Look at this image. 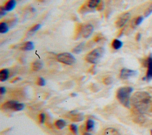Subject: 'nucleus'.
<instances>
[{
    "label": "nucleus",
    "mask_w": 152,
    "mask_h": 135,
    "mask_svg": "<svg viewBox=\"0 0 152 135\" xmlns=\"http://www.w3.org/2000/svg\"><path fill=\"white\" fill-rule=\"evenodd\" d=\"M122 45H123L122 42L117 39H114L112 43V46L113 48L116 50H118V49H119L120 48H121Z\"/></svg>",
    "instance_id": "obj_15"
},
{
    "label": "nucleus",
    "mask_w": 152,
    "mask_h": 135,
    "mask_svg": "<svg viewBox=\"0 0 152 135\" xmlns=\"http://www.w3.org/2000/svg\"><path fill=\"white\" fill-rule=\"evenodd\" d=\"M94 121L91 119H88L86 122V130L90 131L93 130L94 127Z\"/></svg>",
    "instance_id": "obj_18"
},
{
    "label": "nucleus",
    "mask_w": 152,
    "mask_h": 135,
    "mask_svg": "<svg viewBox=\"0 0 152 135\" xmlns=\"http://www.w3.org/2000/svg\"><path fill=\"white\" fill-rule=\"evenodd\" d=\"M57 59L59 62L69 65L74 64L76 61L75 58L71 54L68 52L59 54L57 56Z\"/></svg>",
    "instance_id": "obj_4"
},
{
    "label": "nucleus",
    "mask_w": 152,
    "mask_h": 135,
    "mask_svg": "<svg viewBox=\"0 0 152 135\" xmlns=\"http://www.w3.org/2000/svg\"><path fill=\"white\" fill-rule=\"evenodd\" d=\"M17 102V101H8L5 102L4 104H3V105L2 106V108L5 109H12L14 108V106Z\"/></svg>",
    "instance_id": "obj_14"
},
{
    "label": "nucleus",
    "mask_w": 152,
    "mask_h": 135,
    "mask_svg": "<svg viewBox=\"0 0 152 135\" xmlns=\"http://www.w3.org/2000/svg\"><path fill=\"white\" fill-rule=\"evenodd\" d=\"M151 135H152V130H151Z\"/></svg>",
    "instance_id": "obj_37"
},
{
    "label": "nucleus",
    "mask_w": 152,
    "mask_h": 135,
    "mask_svg": "<svg viewBox=\"0 0 152 135\" xmlns=\"http://www.w3.org/2000/svg\"><path fill=\"white\" fill-rule=\"evenodd\" d=\"M144 17L142 16H139L137 18H136L134 21V24L135 26H137L140 25L143 21Z\"/></svg>",
    "instance_id": "obj_23"
},
{
    "label": "nucleus",
    "mask_w": 152,
    "mask_h": 135,
    "mask_svg": "<svg viewBox=\"0 0 152 135\" xmlns=\"http://www.w3.org/2000/svg\"><path fill=\"white\" fill-rule=\"evenodd\" d=\"M16 4L17 2L15 0H9L6 3V4L4 7L7 11H11L14 9V8L15 7Z\"/></svg>",
    "instance_id": "obj_9"
},
{
    "label": "nucleus",
    "mask_w": 152,
    "mask_h": 135,
    "mask_svg": "<svg viewBox=\"0 0 152 135\" xmlns=\"http://www.w3.org/2000/svg\"><path fill=\"white\" fill-rule=\"evenodd\" d=\"M146 64L147 66V71L146 76L144 78V80H147L148 81L152 79V55H150L146 61Z\"/></svg>",
    "instance_id": "obj_8"
},
{
    "label": "nucleus",
    "mask_w": 152,
    "mask_h": 135,
    "mask_svg": "<svg viewBox=\"0 0 152 135\" xmlns=\"http://www.w3.org/2000/svg\"><path fill=\"white\" fill-rule=\"evenodd\" d=\"M131 101L134 106L142 114L147 112L151 107V96L146 92H135L132 96Z\"/></svg>",
    "instance_id": "obj_1"
},
{
    "label": "nucleus",
    "mask_w": 152,
    "mask_h": 135,
    "mask_svg": "<svg viewBox=\"0 0 152 135\" xmlns=\"http://www.w3.org/2000/svg\"><path fill=\"white\" fill-rule=\"evenodd\" d=\"M94 31V27L91 24H87L83 26L81 29V33L83 37L88 38Z\"/></svg>",
    "instance_id": "obj_6"
},
{
    "label": "nucleus",
    "mask_w": 152,
    "mask_h": 135,
    "mask_svg": "<svg viewBox=\"0 0 152 135\" xmlns=\"http://www.w3.org/2000/svg\"><path fill=\"white\" fill-rule=\"evenodd\" d=\"M141 34L140 33H138L137 34V36H136V40L137 41H139L140 40V39H141Z\"/></svg>",
    "instance_id": "obj_33"
},
{
    "label": "nucleus",
    "mask_w": 152,
    "mask_h": 135,
    "mask_svg": "<svg viewBox=\"0 0 152 135\" xmlns=\"http://www.w3.org/2000/svg\"><path fill=\"white\" fill-rule=\"evenodd\" d=\"M102 39V37H101V36L99 35V36L96 37V38L94 39V40H95L96 42H99V41H100Z\"/></svg>",
    "instance_id": "obj_32"
},
{
    "label": "nucleus",
    "mask_w": 152,
    "mask_h": 135,
    "mask_svg": "<svg viewBox=\"0 0 152 135\" xmlns=\"http://www.w3.org/2000/svg\"><path fill=\"white\" fill-rule=\"evenodd\" d=\"M137 74V71L126 68H124L121 71L120 77L122 79L125 80V79H128L129 78H130L131 77L135 76Z\"/></svg>",
    "instance_id": "obj_7"
},
{
    "label": "nucleus",
    "mask_w": 152,
    "mask_h": 135,
    "mask_svg": "<svg viewBox=\"0 0 152 135\" xmlns=\"http://www.w3.org/2000/svg\"><path fill=\"white\" fill-rule=\"evenodd\" d=\"M39 121L40 123H43L45 121V118H46V115L44 113H41L39 114Z\"/></svg>",
    "instance_id": "obj_29"
},
{
    "label": "nucleus",
    "mask_w": 152,
    "mask_h": 135,
    "mask_svg": "<svg viewBox=\"0 0 152 135\" xmlns=\"http://www.w3.org/2000/svg\"><path fill=\"white\" fill-rule=\"evenodd\" d=\"M74 118L72 119L74 121H81L84 119V117L82 114H77L76 115H74Z\"/></svg>",
    "instance_id": "obj_22"
},
{
    "label": "nucleus",
    "mask_w": 152,
    "mask_h": 135,
    "mask_svg": "<svg viewBox=\"0 0 152 135\" xmlns=\"http://www.w3.org/2000/svg\"><path fill=\"white\" fill-rule=\"evenodd\" d=\"M10 30L8 25L5 22H1L0 24V33L1 34L7 33Z\"/></svg>",
    "instance_id": "obj_16"
},
{
    "label": "nucleus",
    "mask_w": 152,
    "mask_h": 135,
    "mask_svg": "<svg viewBox=\"0 0 152 135\" xmlns=\"http://www.w3.org/2000/svg\"><path fill=\"white\" fill-rule=\"evenodd\" d=\"M84 47V43L83 42V43H80L79 45H78L77 46H76L72 50V52L75 54H78L80 53H81Z\"/></svg>",
    "instance_id": "obj_19"
},
{
    "label": "nucleus",
    "mask_w": 152,
    "mask_h": 135,
    "mask_svg": "<svg viewBox=\"0 0 152 135\" xmlns=\"http://www.w3.org/2000/svg\"><path fill=\"white\" fill-rule=\"evenodd\" d=\"M37 84L40 86H44L46 84V81L44 78L40 77L37 79Z\"/></svg>",
    "instance_id": "obj_24"
},
{
    "label": "nucleus",
    "mask_w": 152,
    "mask_h": 135,
    "mask_svg": "<svg viewBox=\"0 0 152 135\" xmlns=\"http://www.w3.org/2000/svg\"><path fill=\"white\" fill-rule=\"evenodd\" d=\"M133 91V88L129 86L120 87L116 92L118 100L126 108L130 107V96Z\"/></svg>",
    "instance_id": "obj_2"
},
{
    "label": "nucleus",
    "mask_w": 152,
    "mask_h": 135,
    "mask_svg": "<svg viewBox=\"0 0 152 135\" xmlns=\"http://www.w3.org/2000/svg\"><path fill=\"white\" fill-rule=\"evenodd\" d=\"M100 0H89L88 2V6L91 8H96L100 4Z\"/></svg>",
    "instance_id": "obj_20"
},
{
    "label": "nucleus",
    "mask_w": 152,
    "mask_h": 135,
    "mask_svg": "<svg viewBox=\"0 0 152 135\" xmlns=\"http://www.w3.org/2000/svg\"><path fill=\"white\" fill-rule=\"evenodd\" d=\"M20 78H18H18H16V79H15V80H14V81H12V83H13V82H15V81H17V80H20Z\"/></svg>",
    "instance_id": "obj_36"
},
{
    "label": "nucleus",
    "mask_w": 152,
    "mask_h": 135,
    "mask_svg": "<svg viewBox=\"0 0 152 135\" xmlns=\"http://www.w3.org/2000/svg\"><path fill=\"white\" fill-rule=\"evenodd\" d=\"M7 14V11L5 10L4 7H1L0 8V17H2Z\"/></svg>",
    "instance_id": "obj_30"
},
{
    "label": "nucleus",
    "mask_w": 152,
    "mask_h": 135,
    "mask_svg": "<svg viewBox=\"0 0 152 135\" xmlns=\"http://www.w3.org/2000/svg\"><path fill=\"white\" fill-rule=\"evenodd\" d=\"M43 62L40 60H36L32 64V70L35 71H39L43 67Z\"/></svg>",
    "instance_id": "obj_11"
},
{
    "label": "nucleus",
    "mask_w": 152,
    "mask_h": 135,
    "mask_svg": "<svg viewBox=\"0 0 152 135\" xmlns=\"http://www.w3.org/2000/svg\"><path fill=\"white\" fill-rule=\"evenodd\" d=\"M105 50L103 47H98L89 52L86 56L87 62L96 64L98 63L104 54Z\"/></svg>",
    "instance_id": "obj_3"
},
{
    "label": "nucleus",
    "mask_w": 152,
    "mask_h": 135,
    "mask_svg": "<svg viewBox=\"0 0 152 135\" xmlns=\"http://www.w3.org/2000/svg\"><path fill=\"white\" fill-rule=\"evenodd\" d=\"M34 45L33 42L31 41H28L24 44V45L21 47V49L23 51H31L34 49Z\"/></svg>",
    "instance_id": "obj_12"
},
{
    "label": "nucleus",
    "mask_w": 152,
    "mask_h": 135,
    "mask_svg": "<svg viewBox=\"0 0 152 135\" xmlns=\"http://www.w3.org/2000/svg\"><path fill=\"white\" fill-rule=\"evenodd\" d=\"M152 13V4L147 8L146 11H145L144 15L145 17H148L149 15H150Z\"/></svg>",
    "instance_id": "obj_26"
},
{
    "label": "nucleus",
    "mask_w": 152,
    "mask_h": 135,
    "mask_svg": "<svg viewBox=\"0 0 152 135\" xmlns=\"http://www.w3.org/2000/svg\"><path fill=\"white\" fill-rule=\"evenodd\" d=\"M77 95L75 93H72L71 94V96L72 97H75Z\"/></svg>",
    "instance_id": "obj_34"
},
{
    "label": "nucleus",
    "mask_w": 152,
    "mask_h": 135,
    "mask_svg": "<svg viewBox=\"0 0 152 135\" xmlns=\"http://www.w3.org/2000/svg\"><path fill=\"white\" fill-rule=\"evenodd\" d=\"M83 135H92L91 134H90V133H88V132H86L83 134Z\"/></svg>",
    "instance_id": "obj_35"
},
{
    "label": "nucleus",
    "mask_w": 152,
    "mask_h": 135,
    "mask_svg": "<svg viewBox=\"0 0 152 135\" xmlns=\"http://www.w3.org/2000/svg\"><path fill=\"white\" fill-rule=\"evenodd\" d=\"M6 92V89L5 87H3V86H1L0 87V94L2 95H4L5 94Z\"/></svg>",
    "instance_id": "obj_31"
},
{
    "label": "nucleus",
    "mask_w": 152,
    "mask_h": 135,
    "mask_svg": "<svg viewBox=\"0 0 152 135\" xmlns=\"http://www.w3.org/2000/svg\"><path fill=\"white\" fill-rule=\"evenodd\" d=\"M55 126L59 130L63 129L66 125V123L64 120H58L55 122Z\"/></svg>",
    "instance_id": "obj_17"
},
{
    "label": "nucleus",
    "mask_w": 152,
    "mask_h": 135,
    "mask_svg": "<svg viewBox=\"0 0 152 135\" xmlns=\"http://www.w3.org/2000/svg\"><path fill=\"white\" fill-rule=\"evenodd\" d=\"M24 106H25V105L24 103H19L17 102L14 106L12 110H14L15 111H20L23 110L24 108Z\"/></svg>",
    "instance_id": "obj_21"
},
{
    "label": "nucleus",
    "mask_w": 152,
    "mask_h": 135,
    "mask_svg": "<svg viewBox=\"0 0 152 135\" xmlns=\"http://www.w3.org/2000/svg\"><path fill=\"white\" fill-rule=\"evenodd\" d=\"M42 27V24H37L36 25H34L33 27H32L30 30V32H35L36 31H37L38 30H39Z\"/></svg>",
    "instance_id": "obj_28"
},
{
    "label": "nucleus",
    "mask_w": 152,
    "mask_h": 135,
    "mask_svg": "<svg viewBox=\"0 0 152 135\" xmlns=\"http://www.w3.org/2000/svg\"><path fill=\"white\" fill-rule=\"evenodd\" d=\"M113 82V79L111 77H107L103 79V83L106 85H109Z\"/></svg>",
    "instance_id": "obj_27"
},
{
    "label": "nucleus",
    "mask_w": 152,
    "mask_h": 135,
    "mask_svg": "<svg viewBox=\"0 0 152 135\" xmlns=\"http://www.w3.org/2000/svg\"><path fill=\"white\" fill-rule=\"evenodd\" d=\"M130 17H131V14L129 12H126L123 14L118 18V19L116 21V26L118 28L122 27L129 20Z\"/></svg>",
    "instance_id": "obj_5"
},
{
    "label": "nucleus",
    "mask_w": 152,
    "mask_h": 135,
    "mask_svg": "<svg viewBox=\"0 0 152 135\" xmlns=\"http://www.w3.org/2000/svg\"><path fill=\"white\" fill-rule=\"evenodd\" d=\"M10 71L7 68L2 69L0 71V81H6L9 77Z\"/></svg>",
    "instance_id": "obj_10"
},
{
    "label": "nucleus",
    "mask_w": 152,
    "mask_h": 135,
    "mask_svg": "<svg viewBox=\"0 0 152 135\" xmlns=\"http://www.w3.org/2000/svg\"><path fill=\"white\" fill-rule=\"evenodd\" d=\"M104 135H121L115 128L109 127L104 130Z\"/></svg>",
    "instance_id": "obj_13"
},
{
    "label": "nucleus",
    "mask_w": 152,
    "mask_h": 135,
    "mask_svg": "<svg viewBox=\"0 0 152 135\" xmlns=\"http://www.w3.org/2000/svg\"><path fill=\"white\" fill-rule=\"evenodd\" d=\"M70 130L72 131V133H74L75 134H77L78 133V127L77 125L74 124H72L69 125Z\"/></svg>",
    "instance_id": "obj_25"
}]
</instances>
